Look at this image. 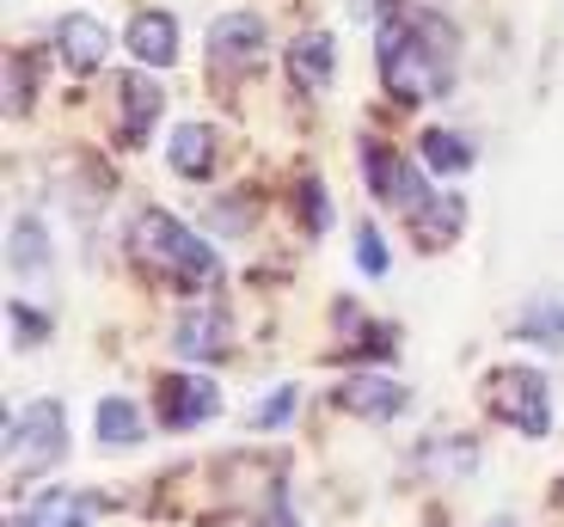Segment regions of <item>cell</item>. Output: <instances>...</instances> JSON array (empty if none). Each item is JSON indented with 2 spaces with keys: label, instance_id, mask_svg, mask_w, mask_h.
Returning <instances> with one entry per match:
<instances>
[{
  "label": "cell",
  "instance_id": "cell-1",
  "mask_svg": "<svg viewBox=\"0 0 564 527\" xmlns=\"http://www.w3.org/2000/svg\"><path fill=\"white\" fill-rule=\"evenodd\" d=\"M381 80L399 105H430L454 80V37L430 19L393 13L381 25Z\"/></svg>",
  "mask_w": 564,
  "mask_h": 527
},
{
  "label": "cell",
  "instance_id": "cell-2",
  "mask_svg": "<svg viewBox=\"0 0 564 527\" xmlns=\"http://www.w3.org/2000/svg\"><path fill=\"white\" fill-rule=\"evenodd\" d=\"M129 245H135L141 264H154V271L178 276V283H221V257H215V245L203 240V233H191L184 221H172L166 209H141L135 228H129Z\"/></svg>",
  "mask_w": 564,
  "mask_h": 527
},
{
  "label": "cell",
  "instance_id": "cell-3",
  "mask_svg": "<svg viewBox=\"0 0 564 527\" xmlns=\"http://www.w3.org/2000/svg\"><path fill=\"white\" fill-rule=\"evenodd\" d=\"M485 399H491V411L503 417L509 429H522V436H552L546 374L522 369V362H509V369H491V374H485Z\"/></svg>",
  "mask_w": 564,
  "mask_h": 527
},
{
  "label": "cell",
  "instance_id": "cell-4",
  "mask_svg": "<svg viewBox=\"0 0 564 527\" xmlns=\"http://www.w3.org/2000/svg\"><path fill=\"white\" fill-rule=\"evenodd\" d=\"M7 448H13V466H56L68 454V417L56 399H31L25 411L7 417Z\"/></svg>",
  "mask_w": 564,
  "mask_h": 527
},
{
  "label": "cell",
  "instance_id": "cell-5",
  "mask_svg": "<svg viewBox=\"0 0 564 527\" xmlns=\"http://www.w3.org/2000/svg\"><path fill=\"white\" fill-rule=\"evenodd\" d=\"M362 172H368V190H375L381 202H399L405 215H417L423 202H430V185H423V172H411L405 160L393 154V147L362 142Z\"/></svg>",
  "mask_w": 564,
  "mask_h": 527
},
{
  "label": "cell",
  "instance_id": "cell-6",
  "mask_svg": "<svg viewBox=\"0 0 564 527\" xmlns=\"http://www.w3.org/2000/svg\"><path fill=\"white\" fill-rule=\"evenodd\" d=\"M332 405L350 417H362V424H393V417H405L411 393L399 381H387V374H344L338 393H332Z\"/></svg>",
  "mask_w": 564,
  "mask_h": 527
},
{
  "label": "cell",
  "instance_id": "cell-7",
  "mask_svg": "<svg viewBox=\"0 0 564 527\" xmlns=\"http://www.w3.org/2000/svg\"><path fill=\"white\" fill-rule=\"evenodd\" d=\"M215 411H221L215 381H203V374H172V381H160V417H166V429H197Z\"/></svg>",
  "mask_w": 564,
  "mask_h": 527
},
{
  "label": "cell",
  "instance_id": "cell-8",
  "mask_svg": "<svg viewBox=\"0 0 564 527\" xmlns=\"http://www.w3.org/2000/svg\"><path fill=\"white\" fill-rule=\"evenodd\" d=\"M172 350L184 362H221L227 356V314L221 307H184L178 331H172Z\"/></svg>",
  "mask_w": 564,
  "mask_h": 527
},
{
  "label": "cell",
  "instance_id": "cell-9",
  "mask_svg": "<svg viewBox=\"0 0 564 527\" xmlns=\"http://www.w3.org/2000/svg\"><path fill=\"white\" fill-rule=\"evenodd\" d=\"M56 56L68 62L74 74H93L105 56H111V31H105L93 13H68V19H56Z\"/></svg>",
  "mask_w": 564,
  "mask_h": 527
},
{
  "label": "cell",
  "instance_id": "cell-10",
  "mask_svg": "<svg viewBox=\"0 0 564 527\" xmlns=\"http://www.w3.org/2000/svg\"><path fill=\"white\" fill-rule=\"evenodd\" d=\"M209 56L221 68H246L252 56H264V19L258 13H221L209 25Z\"/></svg>",
  "mask_w": 564,
  "mask_h": 527
},
{
  "label": "cell",
  "instance_id": "cell-11",
  "mask_svg": "<svg viewBox=\"0 0 564 527\" xmlns=\"http://www.w3.org/2000/svg\"><path fill=\"white\" fill-rule=\"evenodd\" d=\"M332 74H338V43L325 37V31H307L301 43H289V80H295L301 92L319 99L325 86H332Z\"/></svg>",
  "mask_w": 564,
  "mask_h": 527
},
{
  "label": "cell",
  "instance_id": "cell-12",
  "mask_svg": "<svg viewBox=\"0 0 564 527\" xmlns=\"http://www.w3.org/2000/svg\"><path fill=\"white\" fill-rule=\"evenodd\" d=\"M129 50H135V62H148V68H172V62H178V19L172 13H135L129 19Z\"/></svg>",
  "mask_w": 564,
  "mask_h": 527
},
{
  "label": "cell",
  "instance_id": "cell-13",
  "mask_svg": "<svg viewBox=\"0 0 564 527\" xmlns=\"http://www.w3.org/2000/svg\"><path fill=\"white\" fill-rule=\"evenodd\" d=\"M166 166L178 178H209L215 172V129L209 123H178L166 135Z\"/></svg>",
  "mask_w": 564,
  "mask_h": 527
},
{
  "label": "cell",
  "instance_id": "cell-14",
  "mask_svg": "<svg viewBox=\"0 0 564 527\" xmlns=\"http://www.w3.org/2000/svg\"><path fill=\"white\" fill-rule=\"evenodd\" d=\"M93 497L86 491H43V497H31V509L19 515L13 527H93Z\"/></svg>",
  "mask_w": 564,
  "mask_h": 527
},
{
  "label": "cell",
  "instance_id": "cell-15",
  "mask_svg": "<svg viewBox=\"0 0 564 527\" xmlns=\"http://www.w3.org/2000/svg\"><path fill=\"white\" fill-rule=\"evenodd\" d=\"M93 436H99V448H135L141 436H148V417H141V405H135V399L111 393V399H99V417H93Z\"/></svg>",
  "mask_w": 564,
  "mask_h": 527
},
{
  "label": "cell",
  "instance_id": "cell-16",
  "mask_svg": "<svg viewBox=\"0 0 564 527\" xmlns=\"http://www.w3.org/2000/svg\"><path fill=\"white\" fill-rule=\"evenodd\" d=\"M460 228H466V202L460 197H430L417 215H411V233H417V245H448V240H460Z\"/></svg>",
  "mask_w": 564,
  "mask_h": 527
},
{
  "label": "cell",
  "instance_id": "cell-17",
  "mask_svg": "<svg viewBox=\"0 0 564 527\" xmlns=\"http://www.w3.org/2000/svg\"><path fill=\"white\" fill-rule=\"evenodd\" d=\"M160 86L154 80H141V74H123V135L129 142H141L148 129L160 123Z\"/></svg>",
  "mask_w": 564,
  "mask_h": 527
},
{
  "label": "cell",
  "instance_id": "cell-18",
  "mask_svg": "<svg viewBox=\"0 0 564 527\" xmlns=\"http://www.w3.org/2000/svg\"><path fill=\"white\" fill-rule=\"evenodd\" d=\"M7 264H13L19 276H31V271H43V264H50V233H43V221L37 215H19L13 221V233H7Z\"/></svg>",
  "mask_w": 564,
  "mask_h": 527
},
{
  "label": "cell",
  "instance_id": "cell-19",
  "mask_svg": "<svg viewBox=\"0 0 564 527\" xmlns=\"http://www.w3.org/2000/svg\"><path fill=\"white\" fill-rule=\"evenodd\" d=\"M423 166L442 172V178H460V172H473V147L454 135V129H423Z\"/></svg>",
  "mask_w": 564,
  "mask_h": 527
},
{
  "label": "cell",
  "instance_id": "cell-20",
  "mask_svg": "<svg viewBox=\"0 0 564 527\" xmlns=\"http://www.w3.org/2000/svg\"><path fill=\"white\" fill-rule=\"evenodd\" d=\"M516 338H534L540 350H564V295L534 300V307L516 319Z\"/></svg>",
  "mask_w": 564,
  "mask_h": 527
},
{
  "label": "cell",
  "instance_id": "cell-21",
  "mask_svg": "<svg viewBox=\"0 0 564 527\" xmlns=\"http://www.w3.org/2000/svg\"><path fill=\"white\" fill-rule=\"evenodd\" d=\"M295 411H301V386L295 381L270 386L264 405H252V411H246V429H282V424H295Z\"/></svg>",
  "mask_w": 564,
  "mask_h": 527
},
{
  "label": "cell",
  "instance_id": "cell-22",
  "mask_svg": "<svg viewBox=\"0 0 564 527\" xmlns=\"http://www.w3.org/2000/svg\"><path fill=\"white\" fill-rule=\"evenodd\" d=\"M356 264H362L368 276H387V271H393V252L381 245V228H375V221H362V228H356Z\"/></svg>",
  "mask_w": 564,
  "mask_h": 527
},
{
  "label": "cell",
  "instance_id": "cell-23",
  "mask_svg": "<svg viewBox=\"0 0 564 527\" xmlns=\"http://www.w3.org/2000/svg\"><path fill=\"white\" fill-rule=\"evenodd\" d=\"M301 215H307V228L319 233L325 221H332V209H325V185L319 178H301Z\"/></svg>",
  "mask_w": 564,
  "mask_h": 527
},
{
  "label": "cell",
  "instance_id": "cell-24",
  "mask_svg": "<svg viewBox=\"0 0 564 527\" xmlns=\"http://www.w3.org/2000/svg\"><path fill=\"white\" fill-rule=\"evenodd\" d=\"M209 221H215V228H227V233H240L246 221H252V202H246V197H221L209 209Z\"/></svg>",
  "mask_w": 564,
  "mask_h": 527
},
{
  "label": "cell",
  "instance_id": "cell-25",
  "mask_svg": "<svg viewBox=\"0 0 564 527\" xmlns=\"http://www.w3.org/2000/svg\"><path fill=\"white\" fill-rule=\"evenodd\" d=\"M7 314H13V331H19V338H50V319H37L25 300H7Z\"/></svg>",
  "mask_w": 564,
  "mask_h": 527
},
{
  "label": "cell",
  "instance_id": "cell-26",
  "mask_svg": "<svg viewBox=\"0 0 564 527\" xmlns=\"http://www.w3.org/2000/svg\"><path fill=\"white\" fill-rule=\"evenodd\" d=\"M258 527H301V521H295V509H289V497H282V503H270V515Z\"/></svg>",
  "mask_w": 564,
  "mask_h": 527
},
{
  "label": "cell",
  "instance_id": "cell-27",
  "mask_svg": "<svg viewBox=\"0 0 564 527\" xmlns=\"http://www.w3.org/2000/svg\"><path fill=\"white\" fill-rule=\"evenodd\" d=\"M350 13H356V19H368V13H375V0H350Z\"/></svg>",
  "mask_w": 564,
  "mask_h": 527
},
{
  "label": "cell",
  "instance_id": "cell-28",
  "mask_svg": "<svg viewBox=\"0 0 564 527\" xmlns=\"http://www.w3.org/2000/svg\"><path fill=\"white\" fill-rule=\"evenodd\" d=\"M491 527H516V521H491Z\"/></svg>",
  "mask_w": 564,
  "mask_h": 527
}]
</instances>
